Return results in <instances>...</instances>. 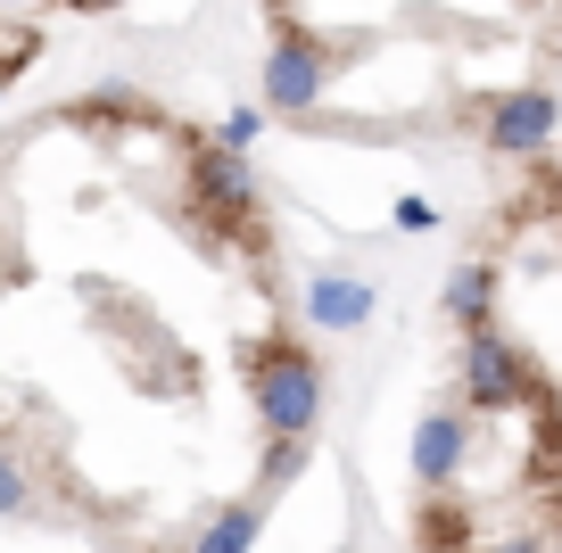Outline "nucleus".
<instances>
[{
  "label": "nucleus",
  "instance_id": "39448f33",
  "mask_svg": "<svg viewBox=\"0 0 562 553\" xmlns=\"http://www.w3.org/2000/svg\"><path fill=\"white\" fill-rule=\"evenodd\" d=\"M75 9H108V0H0V25H34V18H75Z\"/></svg>",
  "mask_w": 562,
  "mask_h": 553
},
{
  "label": "nucleus",
  "instance_id": "f257e3e1",
  "mask_svg": "<svg viewBox=\"0 0 562 553\" xmlns=\"http://www.w3.org/2000/svg\"><path fill=\"white\" fill-rule=\"evenodd\" d=\"M323 414L248 166L158 91L0 124V520L83 553H240Z\"/></svg>",
  "mask_w": 562,
  "mask_h": 553
},
{
  "label": "nucleus",
  "instance_id": "7ed1b4c3",
  "mask_svg": "<svg viewBox=\"0 0 562 553\" xmlns=\"http://www.w3.org/2000/svg\"><path fill=\"white\" fill-rule=\"evenodd\" d=\"M405 553H562V430L472 363L422 471Z\"/></svg>",
  "mask_w": 562,
  "mask_h": 553
},
{
  "label": "nucleus",
  "instance_id": "20e7f679",
  "mask_svg": "<svg viewBox=\"0 0 562 553\" xmlns=\"http://www.w3.org/2000/svg\"><path fill=\"white\" fill-rule=\"evenodd\" d=\"M463 314V363L505 381L562 430V215H496Z\"/></svg>",
  "mask_w": 562,
  "mask_h": 553
},
{
  "label": "nucleus",
  "instance_id": "f03ea898",
  "mask_svg": "<svg viewBox=\"0 0 562 553\" xmlns=\"http://www.w3.org/2000/svg\"><path fill=\"white\" fill-rule=\"evenodd\" d=\"M273 108L331 140L480 149L521 182L562 108V0H257Z\"/></svg>",
  "mask_w": 562,
  "mask_h": 553
}]
</instances>
